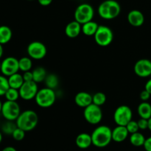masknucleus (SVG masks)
<instances>
[{"label":"nucleus","instance_id":"nucleus-1","mask_svg":"<svg viewBox=\"0 0 151 151\" xmlns=\"http://www.w3.org/2000/svg\"><path fill=\"white\" fill-rule=\"evenodd\" d=\"M91 135L92 145L100 148L107 147L112 141V130L107 125L97 127Z\"/></svg>","mask_w":151,"mask_h":151},{"label":"nucleus","instance_id":"nucleus-43","mask_svg":"<svg viewBox=\"0 0 151 151\" xmlns=\"http://www.w3.org/2000/svg\"><path fill=\"white\" fill-rule=\"evenodd\" d=\"M1 141H2V134H1V132L0 131V144H1Z\"/></svg>","mask_w":151,"mask_h":151},{"label":"nucleus","instance_id":"nucleus-4","mask_svg":"<svg viewBox=\"0 0 151 151\" xmlns=\"http://www.w3.org/2000/svg\"><path fill=\"white\" fill-rule=\"evenodd\" d=\"M36 104L43 109H47L54 105L56 100V94L54 89L47 88H43L38 90L35 97Z\"/></svg>","mask_w":151,"mask_h":151},{"label":"nucleus","instance_id":"nucleus-12","mask_svg":"<svg viewBox=\"0 0 151 151\" xmlns=\"http://www.w3.org/2000/svg\"><path fill=\"white\" fill-rule=\"evenodd\" d=\"M19 71V60L15 57H7L1 61V72L3 75L9 77Z\"/></svg>","mask_w":151,"mask_h":151},{"label":"nucleus","instance_id":"nucleus-44","mask_svg":"<svg viewBox=\"0 0 151 151\" xmlns=\"http://www.w3.org/2000/svg\"><path fill=\"white\" fill-rule=\"evenodd\" d=\"M1 62H0V72H1Z\"/></svg>","mask_w":151,"mask_h":151},{"label":"nucleus","instance_id":"nucleus-29","mask_svg":"<svg viewBox=\"0 0 151 151\" xmlns=\"http://www.w3.org/2000/svg\"><path fill=\"white\" fill-rule=\"evenodd\" d=\"M107 97L106 95L103 92H97L92 95V103L98 106H102L106 103Z\"/></svg>","mask_w":151,"mask_h":151},{"label":"nucleus","instance_id":"nucleus-33","mask_svg":"<svg viewBox=\"0 0 151 151\" xmlns=\"http://www.w3.org/2000/svg\"><path fill=\"white\" fill-rule=\"evenodd\" d=\"M138 125L139 128V130H144L148 129V119H144V118H140L138 121Z\"/></svg>","mask_w":151,"mask_h":151},{"label":"nucleus","instance_id":"nucleus-18","mask_svg":"<svg viewBox=\"0 0 151 151\" xmlns=\"http://www.w3.org/2000/svg\"><path fill=\"white\" fill-rule=\"evenodd\" d=\"M75 143L78 147L81 149H87L92 145V139L91 134L87 133H81L77 136Z\"/></svg>","mask_w":151,"mask_h":151},{"label":"nucleus","instance_id":"nucleus-24","mask_svg":"<svg viewBox=\"0 0 151 151\" xmlns=\"http://www.w3.org/2000/svg\"><path fill=\"white\" fill-rule=\"evenodd\" d=\"M146 138L142 133L136 132L134 134H131L130 136V142L134 147H142L144 145V143L145 142Z\"/></svg>","mask_w":151,"mask_h":151},{"label":"nucleus","instance_id":"nucleus-2","mask_svg":"<svg viewBox=\"0 0 151 151\" xmlns=\"http://www.w3.org/2000/svg\"><path fill=\"white\" fill-rule=\"evenodd\" d=\"M38 122V116L36 112L32 110H26L21 112L16 120L18 128L24 130L25 132L35 129Z\"/></svg>","mask_w":151,"mask_h":151},{"label":"nucleus","instance_id":"nucleus-25","mask_svg":"<svg viewBox=\"0 0 151 151\" xmlns=\"http://www.w3.org/2000/svg\"><path fill=\"white\" fill-rule=\"evenodd\" d=\"M44 83L47 88L55 90L59 85V78L55 74H48Z\"/></svg>","mask_w":151,"mask_h":151},{"label":"nucleus","instance_id":"nucleus-31","mask_svg":"<svg viewBox=\"0 0 151 151\" xmlns=\"http://www.w3.org/2000/svg\"><path fill=\"white\" fill-rule=\"evenodd\" d=\"M25 131L24 130L21 129L19 128H16L15 131H13V134H12V137L16 141H22L24 139L25 137Z\"/></svg>","mask_w":151,"mask_h":151},{"label":"nucleus","instance_id":"nucleus-6","mask_svg":"<svg viewBox=\"0 0 151 151\" xmlns=\"http://www.w3.org/2000/svg\"><path fill=\"white\" fill-rule=\"evenodd\" d=\"M95 42L100 47H108L114 39L113 31L106 25H99L98 29L94 35Z\"/></svg>","mask_w":151,"mask_h":151},{"label":"nucleus","instance_id":"nucleus-40","mask_svg":"<svg viewBox=\"0 0 151 151\" xmlns=\"http://www.w3.org/2000/svg\"><path fill=\"white\" fill-rule=\"evenodd\" d=\"M3 53H4V49H3V46H2V44H0V58L2 57Z\"/></svg>","mask_w":151,"mask_h":151},{"label":"nucleus","instance_id":"nucleus-8","mask_svg":"<svg viewBox=\"0 0 151 151\" xmlns=\"http://www.w3.org/2000/svg\"><path fill=\"white\" fill-rule=\"evenodd\" d=\"M133 112L131 108L126 105H122L117 107L114 113V120L117 125L126 126L127 124L132 120Z\"/></svg>","mask_w":151,"mask_h":151},{"label":"nucleus","instance_id":"nucleus-42","mask_svg":"<svg viewBox=\"0 0 151 151\" xmlns=\"http://www.w3.org/2000/svg\"><path fill=\"white\" fill-rule=\"evenodd\" d=\"M2 104H3V103H1V101L0 100V114H1V109H2Z\"/></svg>","mask_w":151,"mask_h":151},{"label":"nucleus","instance_id":"nucleus-19","mask_svg":"<svg viewBox=\"0 0 151 151\" xmlns=\"http://www.w3.org/2000/svg\"><path fill=\"white\" fill-rule=\"evenodd\" d=\"M137 112L140 118L148 119L151 117V105L148 102L142 101L137 108Z\"/></svg>","mask_w":151,"mask_h":151},{"label":"nucleus","instance_id":"nucleus-27","mask_svg":"<svg viewBox=\"0 0 151 151\" xmlns=\"http://www.w3.org/2000/svg\"><path fill=\"white\" fill-rule=\"evenodd\" d=\"M14 121H8L7 120L1 126V131L6 135H11L13 134V131H15L17 125L16 122H13Z\"/></svg>","mask_w":151,"mask_h":151},{"label":"nucleus","instance_id":"nucleus-23","mask_svg":"<svg viewBox=\"0 0 151 151\" xmlns=\"http://www.w3.org/2000/svg\"><path fill=\"white\" fill-rule=\"evenodd\" d=\"M33 75V81L38 83L44 82L47 76V70L42 66H38L32 71Z\"/></svg>","mask_w":151,"mask_h":151},{"label":"nucleus","instance_id":"nucleus-41","mask_svg":"<svg viewBox=\"0 0 151 151\" xmlns=\"http://www.w3.org/2000/svg\"><path fill=\"white\" fill-rule=\"evenodd\" d=\"M148 129L151 131V117L148 119Z\"/></svg>","mask_w":151,"mask_h":151},{"label":"nucleus","instance_id":"nucleus-17","mask_svg":"<svg viewBox=\"0 0 151 151\" xmlns=\"http://www.w3.org/2000/svg\"><path fill=\"white\" fill-rule=\"evenodd\" d=\"M75 102L78 106L85 109L92 103V95L86 91H81L75 95Z\"/></svg>","mask_w":151,"mask_h":151},{"label":"nucleus","instance_id":"nucleus-35","mask_svg":"<svg viewBox=\"0 0 151 151\" xmlns=\"http://www.w3.org/2000/svg\"><path fill=\"white\" fill-rule=\"evenodd\" d=\"M150 97L151 94L146 89H144L141 93H140V99L144 102L148 101L149 99L150 98Z\"/></svg>","mask_w":151,"mask_h":151},{"label":"nucleus","instance_id":"nucleus-3","mask_svg":"<svg viewBox=\"0 0 151 151\" xmlns=\"http://www.w3.org/2000/svg\"><path fill=\"white\" fill-rule=\"evenodd\" d=\"M97 11L102 19L111 20L119 16L121 12V7L115 0H106L99 5Z\"/></svg>","mask_w":151,"mask_h":151},{"label":"nucleus","instance_id":"nucleus-36","mask_svg":"<svg viewBox=\"0 0 151 151\" xmlns=\"http://www.w3.org/2000/svg\"><path fill=\"white\" fill-rule=\"evenodd\" d=\"M143 147L145 151H151V137L146 139Z\"/></svg>","mask_w":151,"mask_h":151},{"label":"nucleus","instance_id":"nucleus-7","mask_svg":"<svg viewBox=\"0 0 151 151\" xmlns=\"http://www.w3.org/2000/svg\"><path fill=\"white\" fill-rule=\"evenodd\" d=\"M1 115L8 121H16L21 114V109L16 101L6 100L2 104Z\"/></svg>","mask_w":151,"mask_h":151},{"label":"nucleus","instance_id":"nucleus-16","mask_svg":"<svg viewBox=\"0 0 151 151\" xmlns=\"http://www.w3.org/2000/svg\"><path fill=\"white\" fill-rule=\"evenodd\" d=\"M82 32V24L77 21L69 22L65 27V33L69 38H74L78 37Z\"/></svg>","mask_w":151,"mask_h":151},{"label":"nucleus","instance_id":"nucleus-11","mask_svg":"<svg viewBox=\"0 0 151 151\" xmlns=\"http://www.w3.org/2000/svg\"><path fill=\"white\" fill-rule=\"evenodd\" d=\"M19 91L21 98L27 101L31 100L32 99H35L38 93V83L33 81L24 82Z\"/></svg>","mask_w":151,"mask_h":151},{"label":"nucleus","instance_id":"nucleus-37","mask_svg":"<svg viewBox=\"0 0 151 151\" xmlns=\"http://www.w3.org/2000/svg\"><path fill=\"white\" fill-rule=\"evenodd\" d=\"M38 2L41 4V6H49L50 4H51V3L52 2L53 0H37Z\"/></svg>","mask_w":151,"mask_h":151},{"label":"nucleus","instance_id":"nucleus-21","mask_svg":"<svg viewBox=\"0 0 151 151\" xmlns=\"http://www.w3.org/2000/svg\"><path fill=\"white\" fill-rule=\"evenodd\" d=\"M13 36V32L8 26H0V44L4 45L10 42Z\"/></svg>","mask_w":151,"mask_h":151},{"label":"nucleus","instance_id":"nucleus-14","mask_svg":"<svg viewBox=\"0 0 151 151\" xmlns=\"http://www.w3.org/2000/svg\"><path fill=\"white\" fill-rule=\"evenodd\" d=\"M128 22L133 27H141L145 22V16L139 10H132L128 13L127 16Z\"/></svg>","mask_w":151,"mask_h":151},{"label":"nucleus","instance_id":"nucleus-32","mask_svg":"<svg viewBox=\"0 0 151 151\" xmlns=\"http://www.w3.org/2000/svg\"><path fill=\"white\" fill-rule=\"evenodd\" d=\"M126 128L128 129V132H129L130 134H134V133L138 132L139 130V128L138 122L137 121L134 120H131L128 124L126 125Z\"/></svg>","mask_w":151,"mask_h":151},{"label":"nucleus","instance_id":"nucleus-15","mask_svg":"<svg viewBox=\"0 0 151 151\" xmlns=\"http://www.w3.org/2000/svg\"><path fill=\"white\" fill-rule=\"evenodd\" d=\"M129 135L126 126L117 125L112 130V141L115 142H122L125 141Z\"/></svg>","mask_w":151,"mask_h":151},{"label":"nucleus","instance_id":"nucleus-22","mask_svg":"<svg viewBox=\"0 0 151 151\" xmlns=\"http://www.w3.org/2000/svg\"><path fill=\"white\" fill-rule=\"evenodd\" d=\"M7 78H8V83L10 87L16 88V89H19L22 86V84L24 83V82L22 75L18 73V72L7 77Z\"/></svg>","mask_w":151,"mask_h":151},{"label":"nucleus","instance_id":"nucleus-10","mask_svg":"<svg viewBox=\"0 0 151 151\" xmlns=\"http://www.w3.org/2000/svg\"><path fill=\"white\" fill-rule=\"evenodd\" d=\"M27 52L30 58L41 60L47 53V47L41 41H32L27 46Z\"/></svg>","mask_w":151,"mask_h":151},{"label":"nucleus","instance_id":"nucleus-30","mask_svg":"<svg viewBox=\"0 0 151 151\" xmlns=\"http://www.w3.org/2000/svg\"><path fill=\"white\" fill-rule=\"evenodd\" d=\"M10 88L8 78L4 75H0V97L4 96L6 91Z\"/></svg>","mask_w":151,"mask_h":151},{"label":"nucleus","instance_id":"nucleus-26","mask_svg":"<svg viewBox=\"0 0 151 151\" xmlns=\"http://www.w3.org/2000/svg\"><path fill=\"white\" fill-rule=\"evenodd\" d=\"M19 70L22 72H27L30 71L32 66V62L30 58L28 57H23L19 60Z\"/></svg>","mask_w":151,"mask_h":151},{"label":"nucleus","instance_id":"nucleus-38","mask_svg":"<svg viewBox=\"0 0 151 151\" xmlns=\"http://www.w3.org/2000/svg\"><path fill=\"white\" fill-rule=\"evenodd\" d=\"M145 89L147 90L149 93L151 94V78L149 79L145 83Z\"/></svg>","mask_w":151,"mask_h":151},{"label":"nucleus","instance_id":"nucleus-45","mask_svg":"<svg viewBox=\"0 0 151 151\" xmlns=\"http://www.w3.org/2000/svg\"><path fill=\"white\" fill-rule=\"evenodd\" d=\"M27 1H34V0H27Z\"/></svg>","mask_w":151,"mask_h":151},{"label":"nucleus","instance_id":"nucleus-9","mask_svg":"<svg viewBox=\"0 0 151 151\" xmlns=\"http://www.w3.org/2000/svg\"><path fill=\"white\" fill-rule=\"evenodd\" d=\"M83 116L88 123L91 125H97L103 119V112L100 106L91 103L84 109Z\"/></svg>","mask_w":151,"mask_h":151},{"label":"nucleus","instance_id":"nucleus-13","mask_svg":"<svg viewBox=\"0 0 151 151\" xmlns=\"http://www.w3.org/2000/svg\"><path fill=\"white\" fill-rule=\"evenodd\" d=\"M134 72L140 78H148L151 75V60L149 59L142 58L137 60L134 65Z\"/></svg>","mask_w":151,"mask_h":151},{"label":"nucleus","instance_id":"nucleus-34","mask_svg":"<svg viewBox=\"0 0 151 151\" xmlns=\"http://www.w3.org/2000/svg\"><path fill=\"white\" fill-rule=\"evenodd\" d=\"M22 76H23L24 82H28V81H33V75H32V72H31V71L24 72L23 75H22Z\"/></svg>","mask_w":151,"mask_h":151},{"label":"nucleus","instance_id":"nucleus-39","mask_svg":"<svg viewBox=\"0 0 151 151\" xmlns=\"http://www.w3.org/2000/svg\"><path fill=\"white\" fill-rule=\"evenodd\" d=\"M1 151H17L15 147H11V146H7V147H4Z\"/></svg>","mask_w":151,"mask_h":151},{"label":"nucleus","instance_id":"nucleus-20","mask_svg":"<svg viewBox=\"0 0 151 151\" xmlns=\"http://www.w3.org/2000/svg\"><path fill=\"white\" fill-rule=\"evenodd\" d=\"M99 24L94 21H90L82 24V32L86 36H94L98 29Z\"/></svg>","mask_w":151,"mask_h":151},{"label":"nucleus","instance_id":"nucleus-5","mask_svg":"<svg viewBox=\"0 0 151 151\" xmlns=\"http://www.w3.org/2000/svg\"><path fill=\"white\" fill-rule=\"evenodd\" d=\"M94 16V10L92 6L88 3H83L79 4L75 9L74 16L75 20L81 24L92 21Z\"/></svg>","mask_w":151,"mask_h":151},{"label":"nucleus","instance_id":"nucleus-28","mask_svg":"<svg viewBox=\"0 0 151 151\" xmlns=\"http://www.w3.org/2000/svg\"><path fill=\"white\" fill-rule=\"evenodd\" d=\"M4 97H5L6 100H9V101H17L18 99L20 97L19 89L10 87L8 88V90L6 91L5 94H4Z\"/></svg>","mask_w":151,"mask_h":151}]
</instances>
